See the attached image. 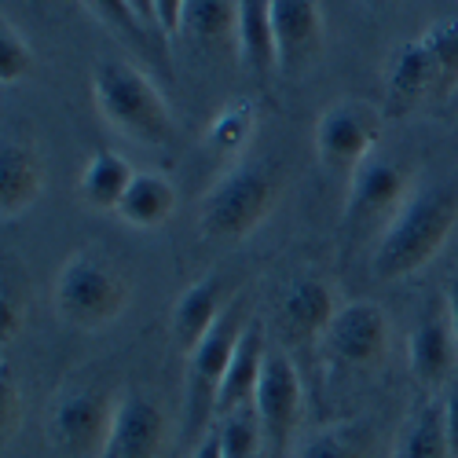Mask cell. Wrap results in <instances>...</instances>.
Here are the masks:
<instances>
[{
  "label": "cell",
  "instance_id": "obj_1",
  "mask_svg": "<svg viewBox=\"0 0 458 458\" xmlns=\"http://www.w3.org/2000/svg\"><path fill=\"white\" fill-rule=\"evenodd\" d=\"M458 224V191L454 187H414L389 227L377 235L370 276L377 283H396L403 276L422 272L426 264L447 246Z\"/></svg>",
  "mask_w": 458,
  "mask_h": 458
},
{
  "label": "cell",
  "instance_id": "obj_2",
  "mask_svg": "<svg viewBox=\"0 0 458 458\" xmlns=\"http://www.w3.org/2000/svg\"><path fill=\"white\" fill-rule=\"evenodd\" d=\"M92 103L106 129L118 136L143 143V147H165L176 132L173 110L158 85L147 73L125 59H99L92 70Z\"/></svg>",
  "mask_w": 458,
  "mask_h": 458
},
{
  "label": "cell",
  "instance_id": "obj_3",
  "mask_svg": "<svg viewBox=\"0 0 458 458\" xmlns=\"http://www.w3.org/2000/svg\"><path fill=\"white\" fill-rule=\"evenodd\" d=\"M279 202V173L268 162H235L199 202V232L209 242H242Z\"/></svg>",
  "mask_w": 458,
  "mask_h": 458
},
{
  "label": "cell",
  "instance_id": "obj_4",
  "mask_svg": "<svg viewBox=\"0 0 458 458\" xmlns=\"http://www.w3.org/2000/svg\"><path fill=\"white\" fill-rule=\"evenodd\" d=\"M129 297L132 286L122 276V268H114L96 250L70 253L52 283L55 316L78 330H103L118 323L129 309Z\"/></svg>",
  "mask_w": 458,
  "mask_h": 458
},
{
  "label": "cell",
  "instance_id": "obj_5",
  "mask_svg": "<svg viewBox=\"0 0 458 458\" xmlns=\"http://www.w3.org/2000/svg\"><path fill=\"white\" fill-rule=\"evenodd\" d=\"M246 327H250V309L242 297H235L232 304H224V312L209 327V334L187 352V377H183V429L187 433L202 437L206 429H213L209 422L216 418V396L224 386V374L232 367L235 345Z\"/></svg>",
  "mask_w": 458,
  "mask_h": 458
},
{
  "label": "cell",
  "instance_id": "obj_6",
  "mask_svg": "<svg viewBox=\"0 0 458 458\" xmlns=\"http://www.w3.org/2000/svg\"><path fill=\"white\" fill-rule=\"evenodd\" d=\"M118 396L92 381L66 386L48 407V440L66 458H99Z\"/></svg>",
  "mask_w": 458,
  "mask_h": 458
},
{
  "label": "cell",
  "instance_id": "obj_7",
  "mask_svg": "<svg viewBox=\"0 0 458 458\" xmlns=\"http://www.w3.org/2000/svg\"><path fill=\"white\" fill-rule=\"evenodd\" d=\"M381 110L367 99H334L316 122V158L330 173L352 176L377 147Z\"/></svg>",
  "mask_w": 458,
  "mask_h": 458
},
{
  "label": "cell",
  "instance_id": "obj_8",
  "mask_svg": "<svg viewBox=\"0 0 458 458\" xmlns=\"http://www.w3.org/2000/svg\"><path fill=\"white\" fill-rule=\"evenodd\" d=\"M411 199V183L403 176V169L386 158L374 155L349 176V195H345V209H341V220H345L349 235H367L374 227L386 232L389 220L400 213V206Z\"/></svg>",
  "mask_w": 458,
  "mask_h": 458
},
{
  "label": "cell",
  "instance_id": "obj_9",
  "mask_svg": "<svg viewBox=\"0 0 458 458\" xmlns=\"http://www.w3.org/2000/svg\"><path fill=\"white\" fill-rule=\"evenodd\" d=\"M253 411L260 418L268 451L286 454L293 433L301 429V418H304V386H301V374H297L293 360L279 349H268V356H264Z\"/></svg>",
  "mask_w": 458,
  "mask_h": 458
},
{
  "label": "cell",
  "instance_id": "obj_10",
  "mask_svg": "<svg viewBox=\"0 0 458 458\" xmlns=\"http://www.w3.org/2000/svg\"><path fill=\"white\" fill-rule=\"evenodd\" d=\"M169 447V418L155 396L140 389L118 393L114 422L99 458H162Z\"/></svg>",
  "mask_w": 458,
  "mask_h": 458
},
{
  "label": "cell",
  "instance_id": "obj_11",
  "mask_svg": "<svg viewBox=\"0 0 458 458\" xmlns=\"http://www.w3.org/2000/svg\"><path fill=\"white\" fill-rule=\"evenodd\" d=\"M323 349L345 367H374L389 352V316L374 301L341 304L323 334Z\"/></svg>",
  "mask_w": 458,
  "mask_h": 458
},
{
  "label": "cell",
  "instance_id": "obj_12",
  "mask_svg": "<svg viewBox=\"0 0 458 458\" xmlns=\"http://www.w3.org/2000/svg\"><path fill=\"white\" fill-rule=\"evenodd\" d=\"M272 26H276L279 70L297 73L319 59L327 37L319 0H272Z\"/></svg>",
  "mask_w": 458,
  "mask_h": 458
},
{
  "label": "cell",
  "instance_id": "obj_13",
  "mask_svg": "<svg viewBox=\"0 0 458 458\" xmlns=\"http://www.w3.org/2000/svg\"><path fill=\"white\" fill-rule=\"evenodd\" d=\"M45 191V162L33 140L4 136L0 147V216L15 220L37 206Z\"/></svg>",
  "mask_w": 458,
  "mask_h": 458
},
{
  "label": "cell",
  "instance_id": "obj_14",
  "mask_svg": "<svg viewBox=\"0 0 458 458\" xmlns=\"http://www.w3.org/2000/svg\"><path fill=\"white\" fill-rule=\"evenodd\" d=\"M411 370L426 389L454 386L458 374V341L447 312H426L411 334Z\"/></svg>",
  "mask_w": 458,
  "mask_h": 458
},
{
  "label": "cell",
  "instance_id": "obj_15",
  "mask_svg": "<svg viewBox=\"0 0 458 458\" xmlns=\"http://www.w3.org/2000/svg\"><path fill=\"white\" fill-rule=\"evenodd\" d=\"M341 304L334 301V290L316 276H297L279 301V327L293 341H323L327 327L334 323Z\"/></svg>",
  "mask_w": 458,
  "mask_h": 458
},
{
  "label": "cell",
  "instance_id": "obj_16",
  "mask_svg": "<svg viewBox=\"0 0 458 458\" xmlns=\"http://www.w3.org/2000/svg\"><path fill=\"white\" fill-rule=\"evenodd\" d=\"M440 96V78L426 41H407L389 59V81H386V106L389 114H407L422 99Z\"/></svg>",
  "mask_w": 458,
  "mask_h": 458
},
{
  "label": "cell",
  "instance_id": "obj_17",
  "mask_svg": "<svg viewBox=\"0 0 458 458\" xmlns=\"http://www.w3.org/2000/svg\"><path fill=\"white\" fill-rule=\"evenodd\" d=\"M264 356H268V345H264V327L250 319V327L242 330L232 367L224 374V386L216 396V418L220 414H232L239 407H253L257 386H260V370H264Z\"/></svg>",
  "mask_w": 458,
  "mask_h": 458
},
{
  "label": "cell",
  "instance_id": "obj_18",
  "mask_svg": "<svg viewBox=\"0 0 458 458\" xmlns=\"http://www.w3.org/2000/svg\"><path fill=\"white\" fill-rule=\"evenodd\" d=\"M235 52L253 73L279 70L272 0H235Z\"/></svg>",
  "mask_w": 458,
  "mask_h": 458
},
{
  "label": "cell",
  "instance_id": "obj_19",
  "mask_svg": "<svg viewBox=\"0 0 458 458\" xmlns=\"http://www.w3.org/2000/svg\"><path fill=\"white\" fill-rule=\"evenodd\" d=\"M220 312H224V304H220L216 276H206L202 283L187 286L180 293V301L173 304V312H169V330H173L176 349L187 356L209 334V327L220 319Z\"/></svg>",
  "mask_w": 458,
  "mask_h": 458
},
{
  "label": "cell",
  "instance_id": "obj_20",
  "mask_svg": "<svg viewBox=\"0 0 458 458\" xmlns=\"http://www.w3.org/2000/svg\"><path fill=\"white\" fill-rule=\"evenodd\" d=\"M132 176H136V169L129 165V158L118 155V150L103 147V150H96V155L85 162V169L78 176V195L96 213H118Z\"/></svg>",
  "mask_w": 458,
  "mask_h": 458
},
{
  "label": "cell",
  "instance_id": "obj_21",
  "mask_svg": "<svg viewBox=\"0 0 458 458\" xmlns=\"http://www.w3.org/2000/svg\"><path fill=\"white\" fill-rule=\"evenodd\" d=\"M173 213H176V187L162 173H136L118 206V220L136 227V232H155Z\"/></svg>",
  "mask_w": 458,
  "mask_h": 458
},
{
  "label": "cell",
  "instance_id": "obj_22",
  "mask_svg": "<svg viewBox=\"0 0 458 458\" xmlns=\"http://www.w3.org/2000/svg\"><path fill=\"white\" fill-rule=\"evenodd\" d=\"M393 458H451L447 429H444V403H422L403 418Z\"/></svg>",
  "mask_w": 458,
  "mask_h": 458
},
{
  "label": "cell",
  "instance_id": "obj_23",
  "mask_svg": "<svg viewBox=\"0 0 458 458\" xmlns=\"http://www.w3.org/2000/svg\"><path fill=\"white\" fill-rule=\"evenodd\" d=\"M180 33L195 45H224L235 33V0H187Z\"/></svg>",
  "mask_w": 458,
  "mask_h": 458
},
{
  "label": "cell",
  "instance_id": "obj_24",
  "mask_svg": "<svg viewBox=\"0 0 458 458\" xmlns=\"http://www.w3.org/2000/svg\"><path fill=\"white\" fill-rule=\"evenodd\" d=\"M297 458H367V429L356 422L323 426L297 444Z\"/></svg>",
  "mask_w": 458,
  "mask_h": 458
},
{
  "label": "cell",
  "instance_id": "obj_25",
  "mask_svg": "<svg viewBox=\"0 0 458 458\" xmlns=\"http://www.w3.org/2000/svg\"><path fill=\"white\" fill-rule=\"evenodd\" d=\"M216 437L224 447V458H253L264 451V429L253 407H239L232 414L216 418Z\"/></svg>",
  "mask_w": 458,
  "mask_h": 458
},
{
  "label": "cell",
  "instance_id": "obj_26",
  "mask_svg": "<svg viewBox=\"0 0 458 458\" xmlns=\"http://www.w3.org/2000/svg\"><path fill=\"white\" fill-rule=\"evenodd\" d=\"M422 41L437 66L440 96H454L458 92V19H440L422 33Z\"/></svg>",
  "mask_w": 458,
  "mask_h": 458
},
{
  "label": "cell",
  "instance_id": "obj_27",
  "mask_svg": "<svg viewBox=\"0 0 458 458\" xmlns=\"http://www.w3.org/2000/svg\"><path fill=\"white\" fill-rule=\"evenodd\" d=\"M33 73V48L26 41V33L15 30V22L4 19V26H0V81H4V89L26 81Z\"/></svg>",
  "mask_w": 458,
  "mask_h": 458
},
{
  "label": "cell",
  "instance_id": "obj_28",
  "mask_svg": "<svg viewBox=\"0 0 458 458\" xmlns=\"http://www.w3.org/2000/svg\"><path fill=\"white\" fill-rule=\"evenodd\" d=\"M78 4H81L89 15H96L106 30L122 33V37H143V33H147V30L136 22V15H132V8L125 4V0H78Z\"/></svg>",
  "mask_w": 458,
  "mask_h": 458
},
{
  "label": "cell",
  "instance_id": "obj_29",
  "mask_svg": "<svg viewBox=\"0 0 458 458\" xmlns=\"http://www.w3.org/2000/svg\"><path fill=\"white\" fill-rule=\"evenodd\" d=\"M250 125H253V114H250V106L246 103H227V110L216 118V125H213V147L216 150H232L235 143H242L246 140V132H250Z\"/></svg>",
  "mask_w": 458,
  "mask_h": 458
},
{
  "label": "cell",
  "instance_id": "obj_30",
  "mask_svg": "<svg viewBox=\"0 0 458 458\" xmlns=\"http://www.w3.org/2000/svg\"><path fill=\"white\" fill-rule=\"evenodd\" d=\"M22 323H26V293H19L15 283H4V301H0V337H4V345L15 341Z\"/></svg>",
  "mask_w": 458,
  "mask_h": 458
},
{
  "label": "cell",
  "instance_id": "obj_31",
  "mask_svg": "<svg viewBox=\"0 0 458 458\" xmlns=\"http://www.w3.org/2000/svg\"><path fill=\"white\" fill-rule=\"evenodd\" d=\"M0 426H4V440H12L19 429V386L12 370H4V377H0Z\"/></svg>",
  "mask_w": 458,
  "mask_h": 458
},
{
  "label": "cell",
  "instance_id": "obj_32",
  "mask_svg": "<svg viewBox=\"0 0 458 458\" xmlns=\"http://www.w3.org/2000/svg\"><path fill=\"white\" fill-rule=\"evenodd\" d=\"M183 8H187V0H155L158 33H162V37L180 33V26H183Z\"/></svg>",
  "mask_w": 458,
  "mask_h": 458
},
{
  "label": "cell",
  "instance_id": "obj_33",
  "mask_svg": "<svg viewBox=\"0 0 458 458\" xmlns=\"http://www.w3.org/2000/svg\"><path fill=\"white\" fill-rule=\"evenodd\" d=\"M444 429H447V447H451V458H458V381L447 389L444 396Z\"/></svg>",
  "mask_w": 458,
  "mask_h": 458
},
{
  "label": "cell",
  "instance_id": "obj_34",
  "mask_svg": "<svg viewBox=\"0 0 458 458\" xmlns=\"http://www.w3.org/2000/svg\"><path fill=\"white\" fill-rule=\"evenodd\" d=\"M191 458H224V447H220L216 426H213V429H206V433L195 440V451H191Z\"/></svg>",
  "mask_w": 458,
  "mask_h": 458
},
{
  "label": "cell",
  "instance_id": "obj_35",
  "mask_svg": "<svg viewBox=\"0 0 458 458\" xmlns=\"http://www.w3.org/2000/svg\"><path fill=\"white\" fill-rule=\"evenodd\" d=\"M125 4L132 8L136 22L143 30H158V12H155V0H125Z\"/></svg>",
  "mask_w": 458,
  "mask_h": 458
},
{
  "label": "cell",
  "instance_id": "obj_36",
  "mask_svg": "<svg viewBox=\"0 0 458 458\" xmlns=\"http://www.w3.org/2000/svg\"><path fill=\"white\" fill-rule=\"evenodd\" d=\"M444 312L451 319V330H454V341H458V276L447 283V297H444Z\"/></svg>",
  "mask_w": 458,
  "mask_h": 458
},
{
  "label": "cell",
  "instance_id": "obj_37",
  "mask_svg": "<svg viewBox=\"0 0 458 458\" xmlns=\"http://www.w3.org/2000/svg\"><path fill=\"white\" fill-rule=\"evenodd\" d=\"M367 4H389V0H367Z\"/></svg>",
  "mask_w": 458,
  "mask_h": 458
},
{
  "label": "cell",
  "instance_id": "obj_38",
  "mask_svg": "<svg viewBox=\"0 0 458 458\" xmlns=\"http://www.w3.org/2000/svg\"><path fill=\"white\" fill-rule=\"evenodd\" d=\"M253 458H264V451H260V454H253Z\"/></svg>",
  "mask_w": 458,
  "mask_h": 458
},
{
  "label": "cell",
  "instance_id": "obj_39",
  "mask_svg": "<svg viewBox=\"0 0 458 458\" xmlns=\"http://www.w3.org/2000/svg\"><path fill=\"white\" fill-rule=\"evenodd\" d=\"M454 99H458V92H454Z\"/></svg>",
  "mask_w": 458,
  "mask_h": 458
}]
</instances>
